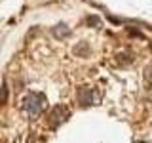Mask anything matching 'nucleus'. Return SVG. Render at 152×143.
<instances>
[{
  "instance_id": "f257e3e1",
  "label": "nucleus",
  "mask_w": 152,
  "mask_h": 143,
  "mask_svg": "<svg viewBox=\"0 0 152 143\" xmlns=\"http://www.w3.org/2000/svg\"><path fill=\"white\" fill-rule=\"evenodd\" d=\"M44 107H46V95L40 94V92H32L23 99V111L31 118L40 116L42 111H44Z\"/></svg>"
},
{
  "instance_id": "423d86ee",
  "label": "nucleus",
  "mask_w": 152,
  "mask_h": 143,
  "mask_svg": "<svg viewBox=\"0 0 152 143\" xmlns=\"http://www.w3.org/2000/svg\"><path fill=\"white\" fill-rule=\"evenodd\" d=\"M86 23H88L89 27H99V25H101V21H99V17H95V15H89L88 19H86Z\"/></svg>"
},
{
  "instance_id": "20e7f679",
  "label": "nucleus",
  "mask_w": 152,
  "mask_h": 143,
  "mask_svg": "<svg viewBox=\"0 0 152 143\" xmlns=\"http://www.w3.org/2000/svg\"><path fill=\"white\" fill-rule=\"evenodd\" d=\"M51 35H53L55 38H65V36H69L70 35V29L65 25V23H59V25H55V27H51Z\"/></svg>"
},
{
  "instance_id": "39448f33",
  "label": "nucleus",
  "mask_w": 152,
  "mask_h": 143,
  "mask_svg": "<svg viewBox=\"0 0 152 143\" xmlns=\"http://www.w3.org/2000/svg\"><path fill=\"white\" fill-rule=\"evenodd\" d=\"M89 52H91V50H89V44H88V42H80V44L74 46V54L80 55V57H88Z\"/></svg>"
},
{
  "instance_id": "6e6552de",
  "label": "nucleus",
  "mask_w": 152,
  "mask_h": 143,
  "mask_svg": "<svg viewBox=\"0 0 152 143\" xmlns=\"http://www.w3.org/2000/svg\"><path fill=\"white\" fill-rule=\"evenodd\" d=\"M150 50H152V46H150Z\"/></svg>"
},
{
  "instance_id": "7ed1b4c3",
  "label": "nucleus",
  "mask_w": 152,
  "mask_h": 143,
  "mask_svg": "<svg viewBox=\"0 0 152 143\" xmlns=\"http://www.w3.org/2000/svg\"><path fill=\"white\" fill-rule=\"evenodd\" d=\"M93 90L89 88V86H82V88L78 90V103L82 105V107H91L93 105Z\"/></svg>"
},
{
  "instance_id": "f03ea898",
  "label": "nucleus",
  "mask_w": 152,
  "mask_h": 143,
  "mask_svg": "<svg viewBox=\"0 0 152 143\" xmlns=\"http://www.w3.org/2000/svg\"><path fill=\"white\" fill-rule=\"evenodd\" d=\"M69 116H70L69 107H65V105H55V107L50 111V118H48V124H50L51 130H57V128H59Z\"/></svg>"
},
{
  "instance_id": "0eeeda50",
  "label": "nucleus",
  "mask_w": 152,
  "mask_h": 143,
  "mask_svg": "<svg viewBox=\"0 0 152 143\" xmlns=\"http://www.w3.org/2000/svg\"><path fill=\"white\" fill-rule=\"evenodd\" d=\"M6 99H8V88H6V84H4L2 88H0V101L4 103Z\"/></svg>"
}]
</instances>
